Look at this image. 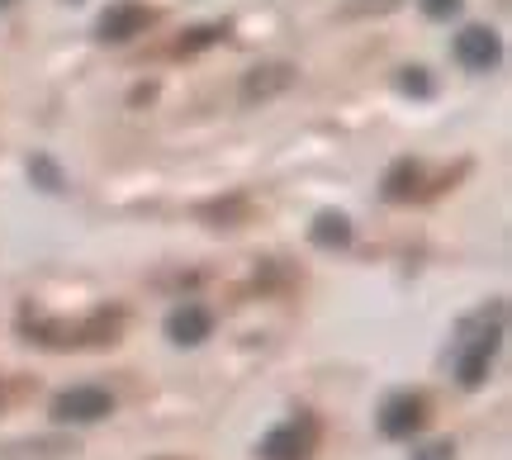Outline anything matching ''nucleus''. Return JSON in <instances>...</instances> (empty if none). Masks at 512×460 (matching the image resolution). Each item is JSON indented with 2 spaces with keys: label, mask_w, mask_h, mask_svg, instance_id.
Returning <instances> with one entry per match:
<instances>
[{
  "label": "nucleus",
  "mask_w": 512,
  "mask_h": 460,
  "mask_svg": "<svg viewBox=\"0 0 512 460\" xmlns=\"http://www.w3.org/2000/svg\"><path fill=\"white\" fill-rule=\"evenodd\" d=\"M498 337H503V309L494 313V323H489V313H479V318L465 323V332H460V342H456V375L465 389H479L489 380Z\"/></svg>",
  "instance_id": "nucleus-1"
},
{
  "label": "nucleus",
  "mask_w": 512,
  "mask_h": 460,
  "mask_svg": "<svg viewBox=\"0 0 512 460\" xmlns=\"http://www.w3.org/2000/svg\"><path fill=\"white\" fill-rule=\"evenodd\" d=\"M313 451H318V418H313V413L271 427V432L261 437V446H256L261 460H313Z\"/></svg>",
  "instance_id": "nucleus-2"
},
{
  "label": "nucleus",
  "mask_w": 512,
  "mask_h": 460,
  "mask_svg": "<svg viewBox=\"0 0 512 460\" xmlns=\"http://www.w3.org/2000/svg\"><path fill=\"white\" fill-rule=\"evenodd\" d=\"M53 423H100L114 413V394L100 385H72L53 399Z\"/></svg>",
  "instance_id": "nucleus-3"
},
{
  "label": "nucleus",
  "mask_w": 512,
  "mask_h": 460,
  "mask_svg": "<svg viewBox=\"0 0 512 460\" xmlns=\"http://www.w3.org/2000/svg\"><path fill=\"white\" fill-rule=\"evenodd\" d=\"M427 418H432V413H427V399H422V394H394L380 413V432L389 442H408L413 432L427 427Z\"/></svg>",
  "instance_id": "nucleus-4"
},
{
  "label": "nucleus",
  "mask_w": 512,
  "mask_h": 460,
  "mask_svg": "<svg viewBox=\"0 0 512 460\" xmlns=\"http://www.w3.org/2000/svg\"><path fill=\"white\" fill-rule=\"evenodd\" d=\"M498 57H503V43L489 24H470L456 34V62L465 72H494Z\"/></svg>",
  "instance_id": "nucleus-5"
},
{
  "label": "nucleus",
  "mask_w": 512,
  "mask_h": 460,
  "mask_svg": "<svg viewBox=\"0 0 512 460\" xmlns=\"http://www.w3.org/2000/svg\"><path fill=\"white\" fill-rule=\"evenodd\" d=\"M152 24H157V10H147V5H114V10L100 15L95 38H100V43H128V38L147 34Z\"/></svg>",
  "instance_id": "nucleus-6"
},
{
  "label": "nucleus",
  "mask_w": 512,
  "mask_h": 460,
  "mask_svg": "<svg viewBox=\"0 0 512 460\" xmlns=\"http://www.w3.org/2000/svg\"><path fill=\"white\" fill-rule=\"evenodd\" d=\"M209 332H214V313L204 309V304H181V309L166 313V337L176 347H200Z\"/></svg>",
  "instance_id": "nucleus-7"
},
{
  "label": "nucleus",
  "mask_w": 512,
  "mask_h": 460,
  "mask_svg": "<svg viewBox=\"0 0 512 460\" xmlns=\"http://www.w3.org/2000/svg\"><path fill=\"white\" fill-rule=\"evenodd\" d=\"M294 86V67L290 62H266V67H252V72L242 76V100L256 105V100H275V95H285Z\"/></svg>",
  "instance_id": "nucleus-8"
},
{
  "label": "nucleus",
  "mask_w": 512,
  "mask_h": 460,
  "mask_svg": "<svg viewBox=\"0 0 512 460\" xmlns=\"http://www.w3.org/2000/svg\"><path fill=\"white\" fill-rule=\"evenodd\" d=\"M309 242H313V247H323V252L347 247V242H351V219H347V214H337V209L318 214V219H313V228H309Z\"/></svg>",
  "instance_id": "nucleus-9"
},
{
  "label": "nucleus",
  "mask_w": 512,
  "mask_h": 460,
  "mask_svg": "<svg viewBox=\"0 0 512 460\" xmlns=\"http://www.w3.org/2000/svg\"><path fill=\"white\" fill-rule=\"evenodd\" d=\"M422 166L418 162H394L389 166V176H384V200H394V204H403V200H418L422 190Z\"/></svg>",
  "instance_id": "nucleus-10"
},
{
  "label": "nucleus",
  "mask_w": 512,
  "mask_h": 460,
  "mask_svg": "<svg viewBox=\"0 0 512 460\" xmlns=\"http://www.w3.org/2000/svg\"><path fill=\"white\" fill-rule=\"evenodd\" d=\"M29 176H34V181L43 185V190H53V195L62 190V185H67V181H62V171H57V166L48 162V157H34V162H29Z\"/></svg>",
  "instance_id": "nucleus-11"
},
{
  "label": "nucleus",
  "mask_w": 512,
  "mask_h": 460,
  "mask_svg": "<svg viewBox=\"0 0 512 460\" xmlns=\"http://www.w3.org/2000/svg\"><path fill=\"white\" fill-rule=\"evenodd\" d=\"M399 91H408V95H432V81H427V72H422V67H408V72L399 76Z\"/></svg>",
  "instance_id": "nucleus-12"
},
{
  "label": "nucleus",
  "mask_w": 512,
  "mask_h": 460,
  "mask_svg": "<svg viewBox=\"0 0 512 460\" xmlns=\"http://www.w3.org/2000/svg\"><path fill=\"white\" fill-rule=\"evenodd\" d=\"M219 34H223L219 24H209V29H195V38H181V48H176V53H200V48H209V43H214Z\"/></svg>",
  "instance_id": "nucleus-13"
},
{
  "label": "nucleus",
  "mask_w": 512,
  "mask_h": 460,
  "mask_svg": "<svg viewBox=\"0 0 512 460\" xmlns=\"http://www.w3.org/2000/svg\"><path fill=\"white\" fill-rule=\"evenodd\" d=\"M399 0H347V15H389Z\"/></svg>",
  "instance_id": "nucleus-14"
},
{
  "label": "nucleus",
  "mask_w": 512,
  "mask_h": 460,
  "mask_svg": "<svg viewBox=\"0 0 512 460\" xmlns=\"http://www.w3.org/2000/svg\"><path fill=\"white\" fill-rule=\"evenodd\" d=\"M413 460H456V446H451V442H432V446H422V451H413Z\"/></svg>",
  "instance_id": "nucleus-15"
},
{
  "label": "nucleus",
  "mask_w": 512,
  "mask_h": 460,
  "mask_svg": "<svg viewBox=\"0 0 512 460\" xmlns=\"http://www.w3.org/2000/svg\"><path fill=\"white\" fill-rule=\"evenodd\" d=\"M422 10H427L432 19H451L460 10V0H422Z\"/></svg>",
  "instance_id": "nucleus-16"
},
{
  "label": "nucleus",
  "mask_w": 512,
  "mask_h": 460,
  "mask_svg": "<svg viewBox=\"0 0 512 460\" xmlns=\"http://www.w3.org/2000/svg\"><path fill=\"white\" fill-rule=\"evenodd\" d=\"M5 5H15V0H0V10H5Z\"/></svg>",
  "instance_id": "nucleus-17"
}]
</instances>
